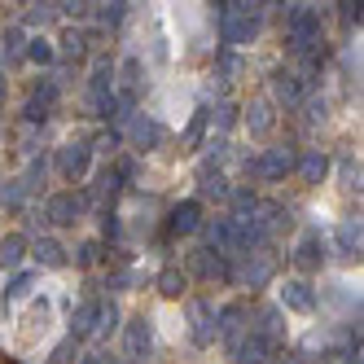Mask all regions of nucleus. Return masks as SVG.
Here are the masks:
<instances>
[{"label": "nucleus", "instance_id": "7", "mask_svg": "<svg viewBox=\"0 0 364 364\" xmlns=\"http://www.w3.org/2000/svg\"><path fill=\"white\" fill-rule=\"evenodd\" d=\"M80 211H84V198L80 193H53V198L44 202V220L48 224H75Z\"/></svg>", "mask_w": 364, "mask_h": 364}, {"label": "nucleus", "instance_id": "13", "mask_svg": "<svg viewBox=\"0 0 364 364\" xmlns=\"http://www.w3.org/2000/svg\"><path fill=\"white\" fill-rule=\"evenodd\" d=\"M246 123H250V132H255V136H268L272 127H277V114H272V101H268V97H255L250 106H246Z\"/></svg>", "mask_w": 364, "mask_h": 364}, {"label": "nucleus", "instance_id": "24", "mask_svg": "<svg viewBox=\"0 0 364 364\" xmlns=\"http://www.w3.org/2000/svg\"><path fill=\"white\" fill-rule=\"evenodd\" d=\"M27 185H22V180H9V185L5 189H0V202H5L9 206V211H22V206H27Z\"/></svg>", "mask_w": 364, "mask_h": 364}, {"label": "nucleus", "instance_id": "4", "mask_svg": "<svg viewBox=\"0 0 364 364\" xmlns=\"http://www.w3.org/2000/svg\"><path fill=\"white\" fill-rule=\"evenodd\" d=\"M185 311H189L193 343H198V347H206V343L215 338V307L206 303V299H189V303H185Z\"/></svg>", "mask_w": 364, "mask_h": 364}, {"label": "nucleus", "instance_id": "20", "mask_svg": "<svg viewBox=\"0 0 364 364\" xmlns=\"http://www.w3.org/2000/svg\"><path fill=\"white\" fill-rule=\"evenodd\" d=\"M36 259H40V268H62L66 264V246L58 237H40L36 242Z\"/></svg>", "mask_w": 364, "mask_h": 364}, {"label": "nucleus", "instance_id": "38", "mask_svg": "<svg viewBox=\"0 0 364 364\" xmlns=\"http://www.w3.org/2000/svg\"><path fill=\"white\" fill-rule=\"evenodd\" d=\"M84 364H106V355H88V360H84Z\"/></svg>", "mask_w": 364, "mask_h": 364}, {"label": "nucleus", "instance_id": "11", "mask_svg": "<svg viewBox=\"0 0 364 364\" xmlns=\"http://www.w3.org/2000/svg\"><path fill=\"white\" fill-rule=\"evenodd\" d=\"M272 351H277V347H268V343H264V338H259L255 329H250V333L242 338L237 347H232V355H237V364H268V360H272Z\"/></svg>", "mask_w": 364, "mask_h": 364}, {"label": "nucleus", "instance_id": "1", "mask_svg": "<svg viewBox=\"0 0 364 364\" xmlns=\"http://www.w3.org/2000/svg\"><path fill=\"white\" fill-rule=\"evenodd\" d=\"M259 22H264L259 5H220V31L228 44H250L259 36Z\"/></svg>", "mask_w": 364, "mask_h": 364}, {"label": "nucleus", "instance_id": "3", "mask_svg": "<svg viewBox=\"0 0 364 364\" xmlns=\"http://www.w3.org/2000/svg\"><path fill=\"white\" fill-rule=\"evenodd\" d=\"M88 167H92V145L88 141H66L58 149V171H62V180H70V185H80L88 176Z\"/></svg>", "mask_w": 364, "mask_h": 364}, {"label": "nucleus", "instance_id": "25", "mask_svg": "<svg viewBox=\"0 0 364 364\" xmlns=\"http://www.w3.org/2000/svg\"><path fill=\"white\" fill-rule=\"evenodd\" d=\"M92 18L101 22V27H119V22L127 18V5H92Z\"/></svg>", "mask_w": 364, "mask_h": 364}, {"label": "nucleus", "instance_id": "28", "mask_svg": "<svg viewBox=\"0 0 364 364\" xmlns=\"http://www.w3.org/2000/svg\"><path fill=\"white\" fill-rule=\"evenodd\" d=\"M27 53V36H22V27H9L5 31V58H22Z\"/></svg>", "mask_w": 364, "mask_h": 364}, {"label": "nucleus", "instance_id": "18", "mask_svg": "<svg viewBox=\"0 0 364 364\" xmlns=\"http://www.w3.org/2000/svg\"><path fill=\"white\" fill-rule=\"evenodd\" d=\"M272 92H277V101H281V106H299V101H303V84H299V75H285V70H277Z\"/></svg>", "mask_w": 364, "mask_h": 364}, {"label": "nucleus", "instance_id": "19", "mask_svg": "<svg viewBox=\"0 0 364 364\" xmlns=\"http://www.w3.org/2000/svg\"><path fill=\"white\" fill-rule=\"evenodd\" d=\"M127 132H132V145L136 149H154L163 141V127L154 123V119H132V127H127Z\"/></svg>", "mask_w": 364, "mask_h": 364}, {"label": "nucleus", "instance_id": "36", "mask_svg": "<svg viewBox=\"0 0 364 364\" xmlns=\"http://www.w3.org/2000/svg\"><path fill=\"white\" fill-rule=\"evenodd\" d=\"M338 9H343V22H360V5H351V0H347V5H338Z\"/></svg>", "mask_w": 364, "mask_h": 364}, {"label": "nucleus", "instance_id": "2", "mask_svg": "<svg viewBox=\"0 0 364 364\" xmlns=\"http://www.w3.org/2000/svg\"><path fill=\"white\" fill-rule=\"evenodd\" d=\"M232 277H237L246 290H264V285L277 277V255L264 250V246H259V250H246V255H242V268L232 272Z\"/></svg>", "mask_w": 364, "mask_h": 364}, {"label": "nucleus", "instance_id": "23", "mask_svg": "<svg viewBox=\"0 0 364 364\" xmlns=\"http://www.w3.org/2000/svg\"><path fill=\"white\" fill-rule=\"evenodd\" d=\"M338 250H343L347 259H355V250H360V224H351V220L338 224Z\"/></svg>", "mask_w": 364, "mask_h": 364}, {"label": "nucleus", "instance_id": "31", "mask_svg": "<svg viewBox=\"0 0 364 364\" xmlns=\"http://www.w3.org/2000/svg\"><path fill=\"white\" fill-rule=\"evenodd\" d=\"M27 290H31V272H22V277H14V281H9V290H5V303L22 299V294H27Z\"/></svg>", "mask_w": 364, "mask_h": 364}, {"label": "nucleus", "instance_id": "37", "mask_svg": "<svg viewBox=\"0 0 364 364\" xmlns=\"http://www.w3.org/2000/svg\"><path fill=\"white\" fill-rule=\"evenodd\" d=\"M0 364H18V360H14V355H9V351H0Z\"/></svg>", "mask_w": 364, "mask_h": 364}, {"label": "nucleus", "instance_id": "39", "mask_svg": "<svg viewBox=\"0 0 364 364\" xmlns=\"http://www.w3.org/2000/svg\"><path fill=\"white\" fill-rule=\"evenodd\" d=\"M106 364H127V360H106Z\"/></svg>", "mask_w": 364, "mask_h": 364}, {"label": "nucleus", "instance_id": "29", "mask_svg": "<svg viewBox=\"0 0 364 364\" xmlns=\"http://www.w3.org/2000/svg\"><path fill=\"white\" fill-rule=\"evenodd\" d=\"M202 132H206V110H198V114H193V123H189V132H185V149H198Z\"/></svg>", "mask_w": 364, "mask_h": 364}, {"label": "nucleus", "instance_id": "32", "mask_svg": "<svg viewBox=\"0 0 364 364\" xmlns=\"http://www.w3.org/2000/svg\"><path fill=\"white\" fill-rule=\"evenodd\" d=\"M215 123L232 127V123H237V106H232V101H220V106H215Z\"/></svg>", "mask_w": 364, "mask_h": 364}, {"label": "nucleus", "instance_id": "14", "mask_svg": "<svg viewBox=\"0 0 364 364\" xmlns=\"http://www.w3.org/2000/svg\"><path fill=\"white\" fill-rule=\"evenodd\" d=\"M294 264H299V272H316V268L325 264V242L316 237V232H307V237L299 242V250H294Z\"/></svg>", "mask_w": 364, "mask_h": 364}, {"label": "nucleus", "instance_id": "5", "mask_svg": "<svg viewBox=\"0 0 364 364\" xmlns=\"http://www.w3.org/2000/svg\"><path fill=\"white\" fill-rule=\"evenodd\" d=\"M149 347H154L149 321H145V316H132V321L123 325V351H127V364H132V360H145Z\"/></svg>", "mask_w": 364, "mask_h": 364}, {"label": "nucleus", "instance_id": "21", "mask_svg": "<svg viewBox=\"0 0 364 364\" xmlns=\"http://www.w3.org/2000/svg\"><path fill=\"white\" fill-rule=\"evenodd\" d=\"M22 259H27V237H22V232L0 237V264H5V268H18Z\"/></svg>", "mask_w": 364, "mask_h": 364}, {"label": "nucleus", "instance_id": "17", "mask_svg": "<svg viewBox=\"0 0 364 364\" xmlns=\"http://www.w3.org/2000/svg\"><path fill=\"white\" fill-rule=\"evenodd\" d=\"M97 307H101V299H84L80 307H75V316H70V329H75V338H88V333H97Z\"/></svg>", "mask_w": 364, "mask_h": 364}, {"label": "nucleus", "instance_id": "15", "mask_svg": "<svg viewBox=\"0 0 364 364\" xmlns=\"http://www.w3.org/2000/svg\"><path fill=\"white\" fill-rule=\"evenodd\" d=\"M154 285H159V294H163V299H180V294L189 290V272L180 268V264H167V268L159 272V281H154Z\"/></svg>", "mask_w": 364, "mask_h": 364}, {"label": "nucleus", "instance_id": "12", "mask_svg": "<svg viewBox=\"0 0 364 364\" xmlns=\"http://www.w3.org/2000/svg\"><path fill=\"white\" fill-rule=\"evenodd\" d=\"M281 307H290V311H311V307H316V290H311L307 281H285V285H281Z\"/></svg>", "mask_w": 364, "mask_h": 364}, {"label": "nucleus", "instance_id": "8", "mask_svg": "<svg viewBox=\"0 0 364 364\" xmlns=\"http://www.w3.org/2000/svg\"><path fill=\"white\" fill-rule=\"evenodd\" d=\"M215 329H220V338H224L228 347H237L242 338L250 333V325H246V307H242V303H232V307H224L220 316H215Z\"/></svg>", "mask_w": 364, "mask_h": 364}, {"label": "nucleus", "instance_id": "9", "mask_svg": "<svg viewBox=\"0 0 364 364\" xmlns=\"http://www.w3.org/2000/svg\"><path fill=\"white\" fill-rule=\"evenodd\" d=\"M250 171L259 180H281L285 171H294V154H285V149H268V154H259V159L250 163Z\"/></svg>", "mask_w": 364, "mask_h": 364}, {"label": "nucleus", "instance_id": "33", "mask_svg": "<svg viewBox=\"0 0 364 364\" xmlns=\"http://www.w3.org/2000/svg\"><path fill=\"white\" fill-rule=\"evenodd\" d=\"M31 141H36V123L22 119V123H18V145H22V149H31Z\"/></svg>", "mask_w": 364, "mask_h": 364}, {"label": "nucleus", "instance_id": "27", "mask_svg": "<svg viewBox=\"0 0 364 364\" xmlns=\"http://www.w3.org/2000/svg\"><path fill=\"white\" fill-rule=\"evenodd\" d=\"M110 329H119V307L114 303H101L97 307V333H110Z\"/></svg>", "mask_w": 364, "mask_h": 364}, {"label": "nucleus", "instance_id": "40", "mask_svg": "<svg viewBox=\"0 0 364 364\" xmlns=\"http://www.w3.org/2000/svg\"><path fill=\"white\" fill-rule=\"evenodd\" d=\"M0 92H5V88H0Z\"/></svg>", "mask_w": 364, "mask_h": 364}, {"label": "nucleus", "instance_id": "6", "mask_svg": "<svg viewBox=\"0 0 364 364\" xmlns=\"http://www.w3.org/2000/svg\"><path fill=\"white\" fill-rule=\"evenodd\" d=\"M189 272H193V277H202L206 285H211V281H228V277H232L228 259H220V255H211V250H193V255H189Z\"/></svg>", "mask_w": 364, "mask_h": 364}, {"label": "nucleus", "instance_id": "16", "mask_svg": "<svg viewBox=\"0 0 364 364\" xmlns=\"http://www.w3.org/2000/svg\"><path fill=\"white\" fill-rule=\"evenodd\" d=\"M294 167H299V176L307 180V185H321V180L329 176V159H325L321 149H307V154H303V159H299Z\"/></svg>", "mask_w": 364, "mask_h": 364}, {"label": "nucleus", "instance_id": "10", "mask_svg": "<svg viewBox=\"0 0 364 364\" xmlns=\"http://www.w3.org/2000/svg\"><path fill=\"white\" fill-rule=\"evenodd\" d=\"M198 224H202V202L171 206V215H167V232H171V237H185V232H193Z\"/></svg>", "mask_w": 364, "mask_h": 364}, {"label": "nucleus", "instance_id": "35", "mask_svg": "<svg viewBox=\"0 0 364 364\" xmlns=\"http://www.w3.org/2000/svg\"><path fill=\"white\" fill-rule=\"evenodd\" d=\"M53 14H58V5H31V14H27V18H31V22H48Z\"/></svg>", "mask_w": 364, "mask_h": 364}, {"label": "nucleus", "instance_id": "34", "mask_svg": "<svg viewBox=\"0 0 364 364\" xmlns=\"http://www.w3.org/2000/svg\"><path fill=\"white\" fill-rule=\"evenodd\" d=\"M242 70V62L237 58H220V75H224V84H232V75Z\"/></svg>", "mask_w": 364, "mask_h": 364}, {"label": "nucleus", "instance_id": "30", "mask_svg": "<svg viewBox=\"0 0 364 364\" xmlns=\"http://www.w3.org/2000/svg\"><path fill=\"white\" fill-rule=\"evenodd\" d=\"M97 259H101V242H84L80 255H75V264H80V268H92Z\"/></svg>", "mask_w": 364, "mask_h": 364}, {"label": "nucleus", "instance_id": "22", "mask_svg": "<svg viewBox=\"0 0 364 364\" xmlns=\"http://www.w3.org/2000/svg\"><path fill=\"white\" fill-rule=\"evenodd\" d=\"M88 48H92V44H88V31H75V27L62 31V53H66L70 62H84V58H88Z\"/></svg>", "mask_w": 364, "mask_h": 364}, {"label": "nucleus", "instance_id": "26", "mask_svg": "<svg viewBox=\"0 0 364 364\" xmlns=\"http://www.w3.org/2000/svg\"><path fill=\"white\" fill-rule=\"evenodd\" d=\"M27 58H31V62H40V66H48V62H53V44H48L44 36L27 40Z\"/></svg>", "mask_w": 364, "mask_h": 364}]
</instances>
